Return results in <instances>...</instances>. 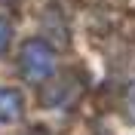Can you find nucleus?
Here are the masks:
<instances>
[{
	"mask_svg": "<svg viewBox=\"0 0 135 135\" xmlns=\"http://www.w3.org/2000/svg\"><path fill=\"white\" fill-rule=\"evenodd\" d=\"M22 114V98L12 89H0V123H9Z\"/></svg>",
	"mask_w": 135,
	"mask_h": 135,
	"instance_id": "obj_2",
	"label": "nucleus"
},
{
	"mask_svg": "<svg viewBox=\"0 0 135 135\" xmlns=\"http://www.w3.org/2000/svg\"><path fill=\"white\" fill-rule=\"evenodd\" d=\"M6 40H9V25L3 22V18H0V49L6 46Z\"/></svg>",
	"mask_w": 135,
	"mask_h": 135,
	"instance_id": "obj_4",
	"label": "nucleus"
},
{
	"mask_svg": "<svg viewBox=\"0 0 135 135\" xmlns=\"http://www.w3.org/2000/svg\"><path fill=\"white\" fill-rule=\"evenodd\" d=\"M34 135H46V132H43V129H40V132H34Z\"/></svg>",
	"mask_w": 135,
	"mask_h": 135,
	"instance_id": "obj_5",
	"label": "nucleus"
},
{
	"mask_svg": "<svg viewBox=\"0 0 135 135\" xmlns=\"http://www.w3.org/2000/svg\"><path fill=\"white\" fill-rule=\"evenodd\" d=\"M126 117L135 123V86L129 89V95H126Z\"/></svg>",
	"mask_w": 135,
	"mask_h": 135,
	"instance_id": "obj_3",
	"label": "nucleus"
},
{
	"mask_svg": "<svg viewBox=\"0 0 135 135\" xmlns=\"http://www.w3.org/2000/svg\"><path fill=\"white\" fill-rule=\"evenodd\" d=\"M52 49L43 40H28L25 49H22V71H25L28 80H43V77L52 71Z\"/></svg>",
	"mask_w": 135,
	"mask_h": 135,
	"instance_id": "obj_1",
	"label": "nucleus"
}]
</instances>
